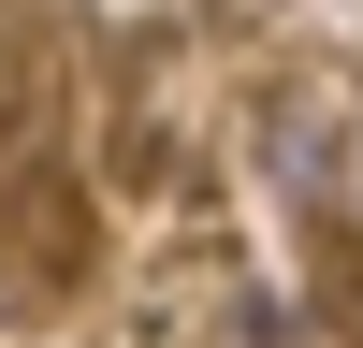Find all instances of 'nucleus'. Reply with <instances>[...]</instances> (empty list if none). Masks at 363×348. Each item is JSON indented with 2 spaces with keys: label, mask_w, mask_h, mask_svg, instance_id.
Segmentation results:
<instances>
[]
</instances>
